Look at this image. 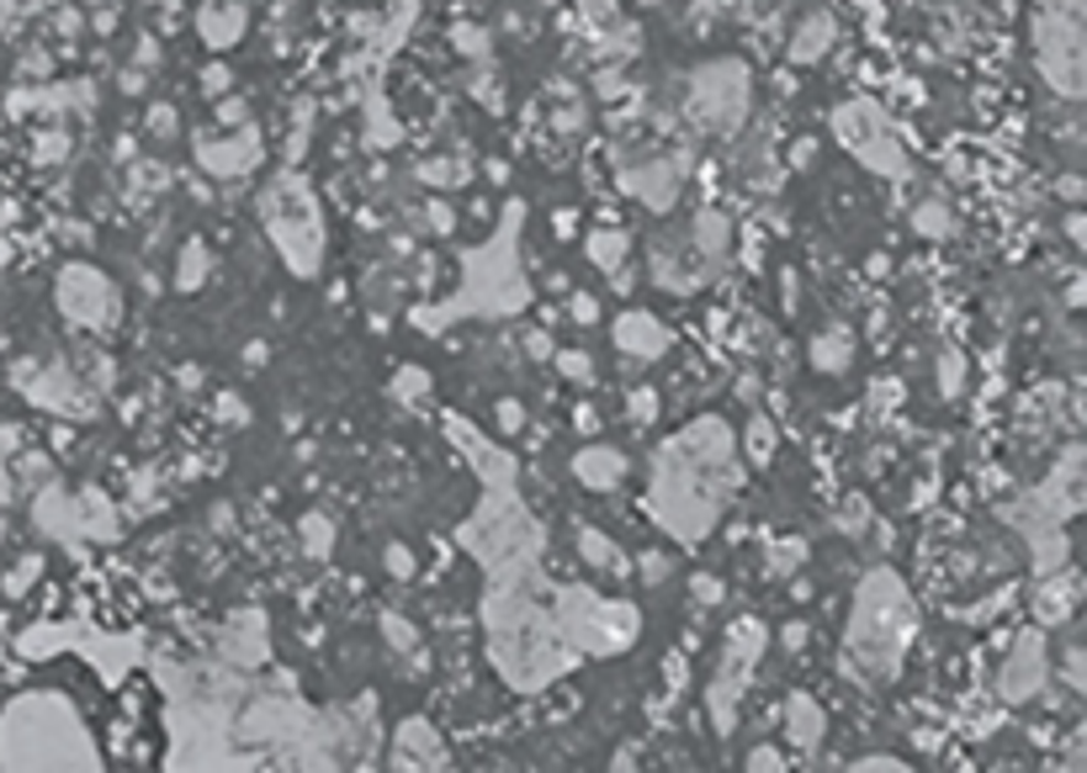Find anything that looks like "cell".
Here are the masks:
<instances>
[{
	"mask_svg": "<svg viewBox=\"0 0 1087 773\" xmlns=\"http://www.w3.org/2000/svg\"><path fill=\"white\" fill-rule=\"evenodd\" d=\"M726 488H732V435L722 429V418H700L658 450L653 514L679 540H700L717 525Z\"/></svg>",
	"mask_w": 1087,
	"mask_h": 773,
	"instance_id": "obj_1",
	"label": "cell"
},
{
	"mask_svg": "<svg viewBox=\"0 0 1087 773\" xmlns=\"http://www.w3.org/2000/svg\"><path fill=\"white\" fill-rule=\"evenodd\" d=\"M0 758L5 769H101L96 742L86 737L75 705L59 694H27L5 710Z\"/></svg>",
	"mask_w": 1087,
	"mask_h": 773,
	"instance_id": "obj_2",
	"label": "cell"
},
{
	"mask_svg": "<svg viewBox=\"0 0 1087 773\" xmlns=\"http://www.w3.org/2000/svg\"><path fill=\"white\" fill-rule=\"evenodd\" d=\"M488 647H493V662L510 673V684L520 688H542L552 673L574 662V652L557 647V620L536 615L525 594L488 598Z\"/></svg>",
	"mask_w": 1087,
	"mask_h": 773,
	"instance_id": "obj_3",
	"label": "cell"
},
{
	"mask_svg": "<svg viewBox=\"0 0 1087 773\" xmlns=\"http://www.w3.org/2000/svg\"><path fill=\"white\" fill-rule=\"evenodd\" d=\"M912 630H918V615H912V598L897 583V572H870L859 589V604H854V625H848V657H859L870 673L886 679L902 662Z\"/></svg>",
	"mask_w": 1087,
	"mask_h": 773,
	"instance_id": "obj_4",
	"label": "cell"
},
{
	"mask_svg": "<svg viewBox=\"0 0 1087 773\" xmlns=\"http://www.w3.org/2000/svg\"><path fill=\"white\" fill-rule=\"evenodd\" d=\"M260 217L271 238L281 244V260L298 270V276H313L319 270V249H324V223H319V208L308 197V186L298 176H276L260 197Z\"/></svg>",
	"mask_w": 1087,
	"mask_h": 773,
	"instance_id": "obj_5",
	"label": "cell"
},
{
	"mask_svg": "<svg viewBox=\"0 0 1087 773\" xmlns=\"http://www.w3.org/2000/svg\"><path fill=\"white\" fill-rule=\"evenodd\" d=\"M636 604L621 598H595L589 589H568L557 598V636H568L578 652H621L636 641Z\"/></svg>",
	"mask_w": 1087,
	"mask_h": 773,
	"instance_id": "obj_6",
	"label": "cell"
},
{
	"mask_svg": "<svg viewBox=\"0 0 1087 773\" xmlns=\"http://www.w3.org/2000/svg\"><path fill=\"white\" fill-rule=\"evenodd\" d=\"M1040 64L1061 96H1083V0H1040Z\"/></svg>",
	"mask_w": 1087,
	"mask_h": 773,
	"instance_id": "obj_7",
	"label": "cell"
},
{
	"mask_svg": "<svg viewBox=\"0 0 1087 773\" xmlns=\"http://www.w3.org/2000/svg\"><path fill=\"white\" fill-rule=\"evenodd\" d=\"M462 540H467V546H484L478 557H484L488 567H499V572H520V562L542 546V530L525 519V508L514 504L510 488H504L499 508H493V498H488L484 519H473V525L462 530Z\"/></svg>",
	"mask_w": 1087,
	"mask_h": 773,
	"instance_id": "obj_8",
	"label": "cell"
},
{
	"mask_svg": "<svg viewBox=\"0 0 1087 773\" xmlns=\"http://www.w3.org/2000/svg\"><path fill=\"white\" fill-rule=\"evenodd\" d=\"M685 112H690V122L711 127V133H732L743 122V112H748V69L737 59H717L706 69H695Z\"/></svg>",
	"mask_w": 1087,
	"mask_h": 773,
	"instance_id": "obj_9",
	"label": "cell"
},
{
	"mask_svg": "<svg viewBox=\"0 0 1087 773\" xmlns=\"http://www.w3.org/2000/svg\"><path fill=\"white\" fill-rule=\"evenodd\" d=\"M833 127H839V138H844L870 170H880V176H891V180L907 176V154H902V144L891 138V122H886V112H880L876 101H848V107H839Z\"/></svg>",
	"mask_w": 1087,
	"mask_h": 773,
	"instance_id": "obj_10",
	"label": "cell"
},
{
	"mask_svg": "<svg viewBox=\"0 0 1087 773\" xmlns=\"http://www.w3.org/2000/svg\"><path fill=\"white\" fill-rule=\"evenodd\" d=\"M59 307L75 318V324H91V328H107L118 318V292H112V281L91 266H69L59 276Z\"/></svg>",
	"mask_w": 1087,
	"mask_h": 773,
	"instance_id": "obj_11",
	"label": "cell"
},
{
	"mask_svg": "<svg viewBox=\"0 0 1087 773\" xmlns=\"http://www.w3.org/2000/svg\"><path fill=\"white\" fill-rule=\"evenodd\" d=\"M764 652V625L758 620H737L726 630V657H722V684L711 688V705H717V726L732 731V694L743 688V673L754 668V657Z\"/></svg>",
	"mask_w": 1087,
	"mask_h": 773,
	"instance_id": "obj_12",
	"label": "cell"
},
{
	"mask_svg": "<svg viewBox=\"0 0 1087 773\" xmlns=\"http://www.w3.org/2000/svg\"><path fill=\"white\" fill-rule=\"evenodd\" d=\"M197 159H202V170L208 176H244L255 159H260V133L255 127H244L240 138H197Z\"/></svg>",
	"mask_w": 1087,
	"mask_h": 773,
	"instance_id": "obj_13",
	"label": "cell"
},
{
	"mask_svg": "<svg viewBox=\"0 0 1087 773\" xmlns=\"http://www.w3.org/2000/svg\"><path fill=\"white\" fill-rule=\"evenodd\" d=\"M679 165L674 159H653V165H636V170H626L621 176V186L632 191V197H642L653 212H668L674 208V197H679Z\"/></svg>",
	"mask_w": 1087,
	"mask_h": 773,
	"instance_id": "obj_14",
	"label": "cell"
},
{
	"mask_svg": "<svg viewBox=\"0 0 1087 773\" xmlns=\"http://www.w3.org/2000/svg\"><path fill=\"white\" fill-rule=\"evenodd\" d=\"M1045 679V647H1040V636H1024L1013 657H1008V668H1002V699H1029L1034 688Z\"/></svg>",
	"mask_w": 1087,
	"mask_h": 773,
	"instance_id": "obj_15",
	"label": "cell"
},
{
	"mask_svg": "<svg viewBox=\"0 0 1087 773\" xmlns=\"http://www.w3.org/2000/svg\"><path fill=\"white\" fill-rule=\"evenodd\" d=\"M615 345H621L626 356H636V360H658L668 350V328L658 324L653 313L632 307V313H621V318H615Z\"/></svg>",
	"mask_w": 1087,
	"mask_h": 773,
	"instance_id": "obj_16",
	"label": "cell"
},
{
	"mask_svg": "<svg viewBox=\"0 0 1087 773\" xmlns=\"http://www.w3.org/2000/svg\"><path fill=\"white\" fill-rule=\"evenodd\" d=\"M197 32L208 48H234L244 32V0H208L197 11Z\"/></svg>",
	"mask_w": 1087,
	"mask_h": 773,
	"instance_id": "obj_17",
	"label": "cell"
},
{
	"mask_svg": "<svg viewBox=\"0 0 1087 773\" xmlns=\"http://www.w3.org/2000/svg\"><path fill=\"white\" fill-rule=\"evenodd\" d=\"M398 769H441L446 763V747H441V737L424 726V720H409L403 731H398Z\"/></svg>",
	"mask_w": 1087,
	"mask_h": 773,
	"instance_id": "obj_18",
	"label": "cell"
},
{
	"mask_svg": "<svg viewBox=\"0 0 1087 773\" xmlns=\"http://www.w3.org/2000/svg\"><path fill=\"white\" fill-rule=\"evenodd\" d=\"M574 472L584 488H621V477H626V456L621 450H610V446H589V450H578L574 456Z\"/></svg>",
	"mask_w": 1087,
	"mask_h": 773,
	"instance_id": "obj_19",
	"label": "cell"
},
{
	"mask_svg": "<svg viewBox=\"0 0 1087 773\" xmlns=\"http://www.w3.org/2000/svg\"><path fill=\"white\" fill-rule=\"evenodd\" d=\"M1077 572H1066V567H1056V578H1045V589H1040V598H1034V609H1040V620L1045 625H1061L1072 609H1077Z\"/></svg>",
	"mask_w": 1087,
	"mask_h": 773,
	"instance_id": "obj_20",
	"label": "cell"
},
{
	"mask_svg": "<svg viewBox=\"0 0 1087 773\" xmlns=\"http://www.w3.org/2000/svg\"><path fill=\"white\" fill-rule=\"evenodd\" d=\"M833 37H839V27H833V16H828V11H812V16L801 22V32H796V43H790V59H796V64H812V59H822Z\"/></svg>",
	"mask_w": 1087,
	"mask_h": 773,
	"instance_id": "obj_21",
	"label": "cell"
},
{
	"mask_svg": "<svg viewBox=\"0 0 1087 773\" xmlns=\"http://www.w3.org/2000/svg\"><path fill=\"white\" fill-rule=\"evenodd\" d=\"M786 726H790V742H796V747H807V752H812V747L822 742V710H817V699H812V694H790V705H786Z\"/></svg>",
	"mask_w": 1087,
	"mask_h": 773,
	"instance_id": "obj_22",
	"label": "cell"
},
{
	"mask_svg": "<svg viewBox=\"0 0 1087 773\" xmlns=\"http://www.w3.org/2000/svg\"><path fill=\"white\" fill-rule=\"evenodd\" d=\"M690 238H695V249L717 266V260L726 255V217L722 212H700V217H695V228H690Z\"/></svg>",
	"mask_w": 1087,
	"mask_h": 773,
	"instance_id": "obj_23",
	"label": "cell"
},
{
	"mask_svg": "<svg viewBox=\"0 0 1087 773\" xmlns=\"http://www.w3.org/2000/svg\"><path fill=\"white\" fill-rule=\"evenodd\" d=\"M848 356H854V345H848V328H828V334H817V345H812L817 371H844Z\"/></svg>",
	"mask_w": 1087,
	"mask_h": 773,
	"instance_id": "obj_24",
	"label": "cell"
},
{
	"mask_svg": "<svg viewBox=\"0 0 1087 773\" xmlns=\"http://www.w3.org/2000/svg\"><path fill=\"white\" fill-rule=\"evenodd\" d=\"M626 249H632V244H626V234H615V228H600V234H589V260H595L600 270H610V276L626 266Z\"/></svg>",
	"mask_w": 1087,
	"mask_h": 773,
	"instance_id": "obj_25",
	"label": "cell"
},
{
	"mask_svg": "<svg viewBox=\"0 0 1087 773\" xmlns=\"http://www.w3.org/2000/svg\"><path fill=\"white\" fill-rule=\"evenodd\" d=\"M302 546H308V557H330L334 525L324 519V514H308V519H302Z\"/></svg>",
	"mask_w": 1087,
	"mask_h": 773,
	"instance_id": "obj_26",
	"label": "cell"
},
{
	"mask_svg": "<svg viewBox=\"0 0 1087 773\" xmlns=\"http://www.w3.org/2000/svg\"><path fill=\"white\" fill-rule=\"evenodd\" d=\"M578 546H584V562H595V567H621L615 562V546L600 536V530H578Z\"/></svg>",
	"mask_w": 1087,
	"mask_h": 773,
	"instance_id": "obj_27",
	"label": "cell"
},
{
	"mask_svg": "<svg viewBox=\"0 0 1087 773\" xmlns=\"http://www.w3.org/2000/svg\"><path fill=\"white\" fill-rule=\"evenodd\" d=\"M912 228H918V234H929V238H939V234H950V217H944L939 202H923V208L912 212Z\"/></svg>",
	"mask_w": 1087,
	"mask_h": 773,
	"instance_id": "obj_28",
	"label": "cell"
},
{
	"mask_svg": "<svg viewBox=\"0 0 1087 773\" xmlns=\"http://www.w3.org/2000/svg\"><path fill=\"white\" fill-rule=\"evenodd\" d=\"M202 276H208V249H202V244H191V249H186V260H181V287L191 292Z\"/></svg>",
	"mask_w": 1087,
	"mask_h": 773,
	"instance_id": "obj_29",
	"label": "cell"
},
{
	"mask_svg": "<svg viewBox=\"0 0 1087 773\" xmlns=\"http://www.w3.org/2000/svg\"><path fill=\"white\" fill-rule=\"evenodd\" d=\"M557 366H563L568 377H578V382H589V377H595V360L584 356V350H557Z\"/></svg>",
	"mask_w": 1087,
	"mask_h": 773,
	"instance_id": "obj_30",
	"label": "cell"
},
{
	"mask_svg": "<svg viewBox=\"0 0 1087 773\" xmlns=\"http://www.w3.org/2000/svg\"><path fill=\"white\" fill-rule=\"evenodd\" d=\"M149 133L154 138H170V133H176V107H170V101L149 107Z\"/></svg>",
	"mask_w": 1087,
	"mask_h": 773,
	"instance_id": "obj_31",
	"label": "cell"
},
{
	"mask_svg": "<svg viewBox=\"0 0 1087 773\" xmlns=\"http://www.w3.org/2000/svg\"><path fill=\"white\" fill-rule=\"evenodd\" d=\"M748 769H754V773H775V769H786V758H780L775 747H754V752H748Z\"/></svg>",
	"mask_w": 1087,
	"mask_h": 773,
	"instance_id": "obj_32",
	"label": "cell"
},
{
	"mask_svg": "<svg viewBox=\"0 0 1087 773\" xmlns=\"http://www.w3.org/2000/svg\"><path fill=\"white\" fill-rule=\"evenodd\" d=\"M424 180H435V186H456V180H462V165H446V159H441V165H424Z\"/></svg>",
	"mask_w": 1087,
	"mask_h": 773,
	"instance_id": "obj_33",
	"label": "cell"
},
{
	"mask_svg": "<svg viewBox=\"0 0 1087 773\" xmlns=\"http://www.w3.org/2000/svg\"><path fill=\"white\" fill-rule=\"evenodd\" d=\"M578 11H584L589 22H610V16H615V0H578Z\"/></svg>",
	"mask_w": 1087,
	"mask_h": 773,
	"instance_id": "obj_34",
	"label": "cell"
},
{
	"mask_svg": "<svg viewBox=\"0 0 1087 773\" xmlns=\"http://www.w3.org/2000/svg\"><path fill=\"white\" fill-rule=\"evenodd\" d=\"M202 90H208V96H223V90H229V69H223V64H208V75H202Z\"/></svg>",
	"mask_w": 1087,
	"mask_h": 773,
	"instance_id": "obj_35",
	"label": "cell"
},
{
	"mask_svg": "<svg viewBox=\"0 0 1087 773\" xmlns=\"http://www.w3.org/2000/svg\"><path fill=\"white\" fill-rule=\"evenodd\" d=\"M748 440H754V456H758V461H764V456L775 450V435H769V424H764V418H754V435H748Z\"/></svg>",
	"mask_w": 1087,
	"mask_h": 773,
	"instance_id": "obj_36",
	"label": "cell"
},
{
	"mask_svg": "<svg viewBox=\"0 0 1087 773\" xmlns=\"http://www.w3.org/2000/svg\"><path fill=\"white\" fill-rule=\"evenodd\" d=\"M398 392H403V397H420V392H424V371H420V366H414V371H398Z\"/></svg>",
	"mask_w": 1087,
	"mask_h": 773,
	"instance_id": "obj_37",
	"label": "cell"
},
{
	"mask_svg": "<svg viewBox=\"0 0 1087 773\" xmlns=\"http://www.w3.org/2000/svg\"><path fill=\"white\" fill-rule=\"evenodd\" d=\"M382 625H388V636H393V647H414V625H403V620H398V615H388V620H382Z\"/></svg>",
	"mask_w": 1087,
	"mask_h": 773,
	"instance_id": "obj_38",
	"label": "cell"
},
{
	"mask_svg": "<svg viewBox=\"0 0 1087 773\" xmlns=\"http://www.w3.org/2000/svg\"><path fill=\"white\" fill-rule=\"evenodd\" d=\"M520 418H525V408H520V403H499V429H504V435H514V429H520Z\"/></svg>",
	"mask_w": 1087,
	"mask_h": 773,
	"instance_id": "obj_39",
	"label": "cell"
},
{
	"mask_svg": "<svg viewBox=\"0 0 1087 773\" xmlns=\"http://www.w3.org/2000/svg\"><path fill=\"white\" fill-rule=\"evenodd\" d=\"M388 567H393V578H409V572H414V557H409L403 546H388Z\"/></svg>",
	"mask_w": 1087,
	"mask_h": 773,
	"instance_id": "obj_40",
	"label": "cell"
},
{
	"mask_svg": "<svg viewBox=\"0 0 1087 773\" xmlns=\"http://www.w3.org/2000/svg\"><path fill=\"white\" fill-rule=\"evenodd\" d=\"M839 525H844V530H859V525H865V504H859V498H848L844 514H839Z\"/></svg>",
	"mask_w": 1087,
	"mask_h": 773,
	"instance_id": "obj_41",
	"label": "cell"
},
{
	"mask_svg": "<svg viewBox=\"0 0 1087 773\" xmlns=\"http://www.w3.org/2000/svg\"><path fill=\"white\" fill-rule=\"evenodd\" d=\"M574 318H578V324H595V318H600V302H595V298H574Z\"/></svg>",
	"mask_w": 1087,
	"mask_h": 773,
	"instance_id": "obj_42",
	"label": "cell"
},
{
	"mask_svg": "<svg viewBox=\"0 0 1087 773\" xmlns=\"http://www.w3.org/2000/svg\"><path fill=\"white\" fill-rule=\"evenodd\" d=\"M854 769H886V773H897V769H907L902 758H891V752H880V758H865V763H854Z\"/></svg>",
	"mask_w": 1087,
	"mask_h": 773,
	"instance_id": "obj_43",
	"label": "cell"
},
{
	"mask_svg": "<svg viewBox=\"0 0 1087 773\" xmlns=\"http://www.w3.org/2000/svg\"><path fill=\"white\" fill-rule=\"evenodd\" d=\"M695 594L706 598V604H717V598H722V583H717V578H695Z\"/></svg>",
	"mask_w": 1087,
	"mask_h": 773,
	"instance_id": "obj_44",
	"label": "cell"
},
{
	"mask_svg": "<svg viewBox=\"0 0 1087 773\" xmlns=\"http://www.w3.org/2000/svg\"><path fill=\"white\" fill-rule=\"evenodd\" d=\"M653 403H658V397H653V392L642 386V392L632 397V414H636V418H653Z\"/></svg>",
	"mask_w": 1087,
	"mask_h": 773,
	"instance_id": "obj_45",
	"label": "cell"
},
{
	"mask_svg": "<svg viewBox=\"0 0 1087 773\" xmlns=\"http://www.w3.org/2000/svg\"><path fill=\"white\" fill-rule=\"evenodd\" d=\"M525 350H531V356H552V339H546V334H525Z\"/></svg>",
	"mask_w": 1087,
	"mask_h": 773,
	"instance_id": "obj_46",
	"label": "cell"
},
{
	"mask_svg": "<svg viewBox=\"0 0 1087 773\" xmlns=\"http://www.w3.org/2000/svg\"><path fill=\"white\" fill-rule=\"evenodd\" d=\"M615 90H626V80H621L615 69H604V75H600V96H615Z\"/></svg>",
	"mask_w": 1087,
	"mask_h": 773,
	"instance_id": "obj_47",
	"label": "cell"
},
{
	"mask_svg": "<svg viewBox=\"0 0 1087 773\" xmlns=\"http://www.w3.org/2000/svg\"><path fill=\"white\" fill-rule=\"evenodd\" d=\"M939 371H944V392H955V386H961V382H955V377H961V366H955V356H944V366H939Z\"/></svg>",
	"mask_w": 1087,
	"mask_h": 773,
	"instance_id": "obj_48",
	"label": "cell"
},
{
	"mask_svg": "<svg viewBox=\"0 0 1087 773\" xmlns=\"http://www.w3.org/2000/svg\"><path fill=\"white\" fill-rule=\"evenodd\" d=\"M812 154H817V144H796V154H790V165H812Z\"/></svg>",
	"mask_w": 1087,
	"mask_h": 773,
	"instance_id": "obj_49",
	"label": "cell"
},
{
	"mask_svg": "<svg viewBox=\"0 0 1087 773\" xmlns=\"http://www.w3.org/2000/svg\"><path fill=\"white\" fill-rule=\"evenodd\" d=\"M0 498H5V472H0Z\"/></svg>",
	"mask_w": 1087,
	"mask_h": 773,
	"instance_id": "obj_50",
	"label": "cell"
}]
</instances>
